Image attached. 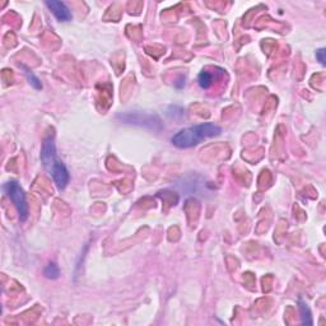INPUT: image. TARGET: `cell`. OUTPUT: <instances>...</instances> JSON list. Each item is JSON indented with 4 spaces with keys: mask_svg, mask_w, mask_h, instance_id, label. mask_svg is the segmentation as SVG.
Segmentation results:
<instances>
[{
    "mask_svg": "<svg viewBox=\"0 0 326 326\" xmlns=\"http://www.w3.org/2000/svg\"><path fill=\"white\" fill-rule=\"evenodd\" d=\"M19 67H21L23 70H25V76H27V79H28V82L31 83L32 86L35 87L36 89H41L42 88L41 82H40V79H38V78L35 75V74L32 73V70H29L28 68L25 67V65H21V64H19Z\"/></svg>",
    "mask_w": 326,
    "mask_h": 326,
    "instance_id": "9",
    "label": "cell"
},
{
    "mask_svg": "<svg viewBox=\"0 0 326 326\" xmlns=\"http://www.w3.org/2000/svg\"><path fill=\"white\" fill-rule=\"evenodd\" d=\"M44 276L49 279H57L60 276V270H59V266L54 263H50L46 265V268L44 269Z\"/></svg>",
    "mask_w": 326,
    "mask_h": 326,
    "instance_id": "8",
    "label": "cell"
},
{
    "mask_svg": "<svg viewBox=\"0 0 326 326\" xmlns=\"http://www.w3.org/2000/svg\"><path fill=\"white\" fill-rule=\"evenodd\" d=\"M222 133V129L213 123L198 124L194 126L180 130L178 133L172 136V144L177 148H191L198 146L203 140L209 139L213 136H218Z\"/></svg>",
    "mask_w": 326,
    "mask_h": 326,
    "instance_id": "2",
    "label": "cell"
},
{
    "mask_svg": "<svg viewBox=\"0 0 326 326\" xmlns=\"http://www.w3.org/2000/svg\"><path fill=\"white\" fill-rule=\"evenodd\" d=\"M325 49H320V50L316 51V57L319 59V61H320L323 65H325L326 64V59H325Z\"/></svg>",
    "mask_w": 326,
    "mask_h": 326,
    "instance_id": "10",
    "label": "cell"
},
{
    "mask_svg": "<svg viewBox=\"0 0 326 326\" xmlns=\"http://www.w3.org/2000/svg\"><path fill=\"white\" fill-rule=\"evenodd\" d=\"M198 83L203 89H208L213 83V75L209 72H201L198 76Z\"/></svg>",
    "mask_w": 326,
    "mask_h": 326,
    "instance_id": "7",
    "label": "cell"
},
{
    "mask_svg": "<svg viewBox=\"0 0 326 326\" xmlns=\"http://www.w3.org/2000/svg\"><path fill=\"white\" fill-rule=\"evenodd\" d=\"M300 314H301V320L303 325H312L314 321H312V315H311V311L308 308L307 303L300 298Z\"/></svg>",
    "mask_w": 326,
    "mask_h": 326,
    "instance_id": "6",
    "label": "cell"
},
{
    "mask_svg": "<svg viewBox=\"0 0 326 326\" xmlns=\"http://www.w3.org/2000/svg\"><path fill=\"white\" fill-rule=\"evenodd\" d=\"M4 189H5V193L6 195H8V198L12 200V203L16 206L17 212H18L19 214V219L22 222L27 221L29 214L28 204H27L25 191H23V189L21 187V185H19L17 181H9V182H6Z\"/></svg>",
    "mask_w": 326,
    "mask_h": 326,
    "instance_id": "3",
    "label": "cell"
},
{
    "mask_svg": "<svg viewBox=\"0 0 326 326\" xmlns=\"http://www.w3.org/2000/svg\"><path fill=\"white\" fill-rule=\"evenodd\" d=\"M41 161L45 170L52 176L55 185L59 190H64L70 181V175L68 168L56 154V146H55V136L52 133H49L45 136L41 148Z\"/></svg>",
    "mask_w": 326,
    "mask_h": 326,
    "instance_id": "1",
    "label": "cell"
},
{
    "mask_svg": "<svg viewBox=\"0 0 326 326\" xmlns=\"http://www.w3.org/2000/svg\"><path fill=\"white\" fill-rule=\"evenodd\" d=\"M119 119L125 124H134V125H139V126L150 127L153 130L162 129V124L158 116L146 112H125V114L117 115Z\"/></svg>",
    "mask_w": 326,
    "mask_h": 326,
    "instance_id": "4",
    "label": "cell"
},
{
    "mask_svg": "<svg viewBox=\"0 0 326 326\" xmlns=\"http://www.w3.org/2000/svg\"><path fill=\"white\" fill-rule=\"evenodd\" d=\"M46 5L51 10V13L56 17L57 21H60V22H69L73 18L69 8L64 3H61V1L51 0V1H46Z\"/></svg>",
    "mask_w": 326,
    "mask_h": 326,
    "instance_id": "5",
    "label": "cell"
}]
</instances>
